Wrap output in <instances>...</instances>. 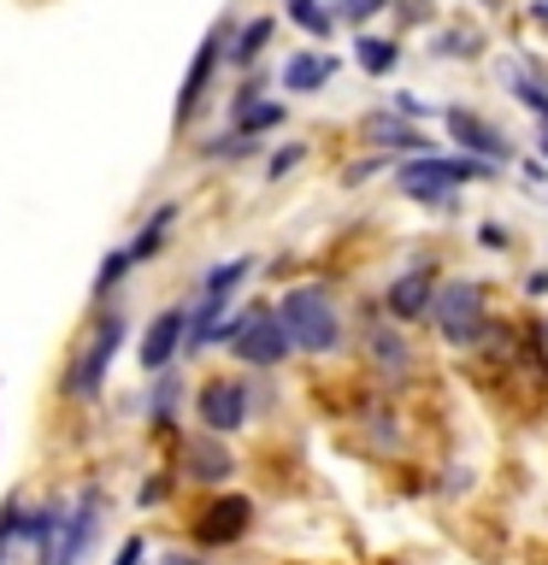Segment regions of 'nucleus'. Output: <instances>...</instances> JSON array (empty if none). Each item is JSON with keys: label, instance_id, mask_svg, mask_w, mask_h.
Instances as JSON below:
<instances>
[{"label": "nucleus", "instance_id": "1", "mask_svg": "<svg viewBox=\"0 0 548 565\" xmlns=\"http://www.w3.org/2000/svg\"><path fill=\"white\" fill-rule=\"evenodd\" d=\"M277 318H283V330H289V342L301 353H336L342 348V312H336V300L318 289V282H295V289L277 300Z\"/></svg>", "mask_w": 548, "mask_h": 565}, {"label": "nucleus", "instance_id": "2", "mask_svg": "<svg viewBox=\"0 0 548 565\" xmlns=\"http://www.w3.org/2000/svg\"><path fill=\"white\" fill-rule=\"evenodd\" d=\"M502 166H489V159H442V153H413L407 166H396V189L407 201H454V189L466 183H489V177Z\"/></svg>", "mask_w": 548, "mask_h": 565}, {"label": "nucleus", "instance_id": "3", "mask_svg": "<svg viewBox=\"0 0 548 565\" xmlns=\"http://www.w3.org/2000/svg\"><path fill=\"white\" fill-rule=\"evenodd\" d=\"M431 324L442 342H454V348H472L477 335L489 330V307H484V282H472V277H449L436 289L431 300Z\"/></svg>", "mask_w": 548, "mask_h": 565}, {"label": "nucleus", "instance_id": "4", "mask_svg": "<svg viewBox=\"0 0 548 565\" xmlns=\"http://www.w3.org/2000/svg\"><path fill=\"white\" fill-rule=\"evenodd\" d=\"M118 348H124V318L113 312V318H101V324L88 330L83 353L65 365V395L71 401H95L101 383H106V371H113V360H118Z\"/></svg>", "mask_w": 548, "mask_h": 565}, {"label": "nucleus", "instance_id": "5", "mask_svg": "<svg viewBox=\"0 0 548 565\" xmlns=\"http://www.w3.org/2000/svg\"><path fill=\"white\" fill-rule=\"evenodd\" d=\"M247 271H254V259H224V265H212V271L201 277V307L189 312V348H212V335H219V324H224L230 295H236V282Z\"/></svg>", "mask_w": 548, "mask_h": 565}, {"label": "nucleus", "instance_id": "6", "mask_svg": "<svg viewBox=\"0 0 548 565\" xmlns=\"http://www.w3.org/2000/svg\"><path fill=\"white\" fill-rule=\"evenodd\" d=\"M230 35H236V24L224 18V24L212 30L201 47H194V60H189V71H183V88H177V113H171V124H177V130H189V124H194V113H201L212 71H219V60H230Z\"/></svg>", "mask_w": 548, "mask_h": 565}, {"label": "nucleus", "instance_id": "7", "mask_svg": "<svg viewBox=\"0 0 548 565\" xmlns=\"http://www.w3.org/2000/svg\"><path fill=\"white\" fill-rule=\"evenodd\" d=\"M230 348H236V360L272 371V365H283V353H289L295 342H289V330H283L277 307H254V312L236 318V335H230Z\"/></svg>", "mask_w": 548, "mask_h": 565}, {"label": "nucleus", "instance_id": "8", "mask_svg": "<svg viewBox=\"0 0 548 565\" xmlns=\"http://www.w3.org/2000/svg\"><path fill=\"white\" fill-rule=\"evenodd\" d=\"M442 124H449V136H454L472 159H489V166H507V159H513V141H507L502 124L477 118V113H466V106H449V113H442Z\"/></svg>", "mask_w": 548, "mask_h": 565}, {"label": "nucleus", "instance_id": "9", "mask_svg": "<svg viewBox=\"0 0 548 565\" xmlns=\"http://www.w3.org/2000/svg\"><path fill=\"white\" fill-rule=\"evenodd\" d=\"M247 524H254V501H247V494H219V501H207V512L194 519V542L230 547V542L247 536Z\"/></svg>", "mask_w": 548, "mask_h": 565}, {"label": "nucleus", "instance_id": "10", "mask_svg": "<svg viewBox=\"0 0 548 565\" xmlns=\"http://www.w3.org/2000/svg\"><path fill=\"white\" fill-rule=\"evenodd\" d=\"M360 136H366V148H378V153H431V136L413 130V118H401L396 106L366 113L360 118Z\"/></svg>", "mask_w": 548, "mask_h": 565}, {"label": "nucleus", "instance_id": "11", "mask_svg": "<svg viewBox=\"0 0 548 565\" xmlns=\"http://www.w3.org/2000/svg\"><path fill=\"white\" fill-rule=\"evenodd\" d=\"M201 424L212 436H236L242 424H247V388L236 383V377H224V383H207L201 388Z\"/></svg>", "mask_w": 548, "mask_h": 565}, {"label": "nucleus", "instance_id": "12", "mask_svg": "<svg viewBox=\"0 0 548 565\" xmlns=\"http://www.w3.org/2000/svg\"><path fill=\"white\" fill-rule=\"evenodd\" d=\"M101 507H106V494L88 483L77 494V507H71V519H65V536H60V554H53V565H77L88 554V542H95V530H101Z\"/></svg>", "mask_w": 548, "mask_h": 565}, {"label": "nucleus", "instance_id": "13", "mask_svg": "<svg viewBox=\"0 0 548 565\" xmlns=\"http://www.w3.org/2000/svg\"><path fill=\"white\" fill-rule=\"evenodd\" d=\"M183 342H189V312H183V307L159 312L154 324H148V335H141V371H148V377H159Z\"/></svg>", "mask_w": 548, "mask_h": 565}, {"label": "nucleus", "instance_id": "14", "mask_svg": "<svg viewBox=\"0 0 548 565\" xmlns=\"http://www.w3.org/2000/svg\"><path fill=\"white\" fill-rule=\"evenodd\" d=\"M183 471L194 477V483H224V477L236 471V459H230V448H224L219 436L201 430V436H194L189 448H183Z\"/></svg>", "mask_w": 548, "mask_h": 565}, {"label": "nucleus", "instance_id": "15", "mask_svg": "<svg viewBox=\"0 0 548 565\" xmlns=\"http://www.w3.org/2000/svg\"><path fill=\"white\" fill-rule=\"evenodd\" d=\"M431 300H436V282L424 277V271H401V277L383 289V307L396 312L401 324H407V318H419V312H431Z\"/></svg>", "mask_w": 548, "mask_h": 565}, {"label": "nucleus", "instance_id": "16", "mask_svg": "<svg viewBox=\"0 0 548 565\" xmlns=\"http://www.w3.org/2000/svg\"><path fill=\"white\" fill-rule=\"evenodd\" d=\"M330 77H336L330 53H295V60L283 65V88H289V95H318Z\"/></svg>", "mask_w": 548, "mask_h": 565}, {"label": "nucleus", "instance_id": "17", "mask_svg": "<svg viewBox=\"0 0 548 565\" xmlns=\"http://www.w3.org/2000/svg\"><path fill=\"white\" fill-rule=\"evenodd\" d=\"M171 224H177V206H171V201L159 206V212H148V218H141V230H136V242H130V259H136V265H148L159 247L171 242Z\"/></svg>", "mask_w": 548, "mask_h": 565}, {"label": "nucleus", "instance_id": "18", "mask_svg": "<svg viewBox=\"0 0 548 565\" xmlns=\"http://www.w3.org/2000/svg\"><path fill=\"white\" fill-rule=\"evenodd\" d=\"M354 60H360L366 77H389V71L401 65V47L389 42V35H360V42H354Z\"/></svg>", "mask_w": 548, "mask_h": 565}, {"label": "nucleus", "instance_id": "19", "mask_svg": "<svg viewBox=\"0 0 548 565\" xmlns=\"http://www.w3.org/2000/svg\"><path fill=\"white\" fill-rule=\"evenodd\" d=\"M283 12H289V24L307 30L313 42H325V35L336 30V12L325 7V0H283Z\"/></svg>", "mask_w": 548, "mask_h": 565}, {"label": "nucleus", "instance_id": "20", "mask_svg": "<svg viewBox=\"0 0 548 565\" xmlns=\"http://www.w3.org/2000/svg\"><path fill=\"white\" fill-rule=\"evenodd\" d=\"M431 53H436V60H477V53H484V35L442 24V30L431 35Z\"/></svg>", "mask_w": 548, "mask_h": 565}, {"label": "nucleus", "instance_id": "21", "mask_svg": "<svg viewBox=\"0 0 548 565\" xmlns=\"http://www.w3.org/2000/svg\"><path fill=\"white\" fill-rule=\"evenodd\" d=\"M60 507H35L30 512V530H24V542H35V554H42V565H53V554H60Z\"/></svg>", "mask_w": 548, "mask_h": 565}, {"label": "nucleus", "instance_id": "22", "mask_svg": "<svg viewBox=\"0 0 548 565\" xmlns=\"http://www.w3.org/2000/svg\"><path fill=\"white\" fill-rule=\"evenodd\" d=\"M265 42H272V18H247V24L230 35V60H236V65H254Z\"/></svg>", "mask_w": 548, "mask_h": 565}, {"label": "nucleus", "instance_id": "23", "mask_svg": "<svg viewBox=\"0 0 548 565\" xmlns=\"http://www.w3.org/2000/svg\"><path fill=\"white\" fill-rule=\"evenodd\" d=\"M371 360H378V365L389 371V377H396V371L413 365V353H407L401 330H371Z\"/></svg>", "mask_w": 548, "mask_h": 565}, {"label": "nucleus", "instance_id": "24", "mask_svg": "<svg viewBox=\"0 0 548 565\" xmlns=\"http://www.w3.org/2000/svg\"><path fill=\"white\" fill-rule=\"evenodd\" d=\"M507 83H513V95H519V106H530L537 118H548V83L537 77V71L513 65V71H507Z\"/></svg>", "mask_w": 548, "mask_h": 565}, {"label": "nucleus", "instance_id": "25", "mask_svg": "<svg viewBox=\"0 0 548 565\" xmlns=\"http://www.w3.org/2000/svg\"><path fill=\"white\" fill-rule=\"evenodd\" d=\"M277 124H283V106H277V100H254V106L236 118V130H242L247 141H260L265 130H277Z\"/></svg>", "mask_w": 548, "mask_h": 565}, {"label": "nucleus", "instance_id": "26", "mask_svg": "<svg viewBox=\"0 0 548 565\" xmlns=\"http://www.w3.org/2000/svg\"><path fill=\"white\" fill-rule=\"evenodd\" d=\"M130 247H118V254H106L101 259V271H95V300H106V295H113L118 289V282H124V271H130Z\"/></svg>", "mask_w": 548, "mask_h": 565}, {"label": "nucleus", "instance_id": "27", "mask_svg": "<svg viewBox=\"0 0 548 565\" xmlns=\"http://www.w3.org/2000/svg\"><path fill=\"white\" fill-rule=\"evenodd\" d=\"M301 159H307V148H301V141H289V148H277L272 159H265V183H277V177H289Z\"/></svg>", "mask_w": 548, "mask_h": 565}, {"label": "nucleus", "instance_id": "28", "mask_svg": "<svg viewBox=\"0 0 548 565\" xmlns=\"http://www.w3.org/2000/svg\"><path fill=\"white\" fill-rule=\"evenodd\" d=\"M254 148H260V141H247L242 130H230V136H219V141H212L207 153H212V159H247Z\"/></svg>", "mask_w": 548, "mask_h": 565}, {"label": "nucleus", "instance_id": "29", "mask_svg": "<svg viewBox=\"0 0 548 565\" xmlns=\"http://www.w3.org/2000/svg\"><path fill=\"white\" fill-rule=\"evenodd\" d=\"M148 406H154V418H159V424L171 418V406H177V377H171V371H159V383H154V401H148Z\"/></svg>", "mask_w": 548, "mask_h": 565}, {"label": "nucleus", "instance_id": "30", "mask_svg": "<svg viewBox=\"0 0 548 565\" xmlns=\"http://www.w3.org/2000/svg\"><path fill=\"white\" fill-rule=\"evenodd\" d=\"M389 0H336V18H348V24H366V18H378Z\"/></svg>", "mask_w": 548, "mask_h": 565}, {"label": "nucleus", "instance_id": "31", "mask_svg": "<svg viewBox=\"0 0 548 565\" xmlns=\"http://www.w3.org/2000/svg\"><path fill=\"white\" fill-rule=\"evenodd\" d=\"M519 171H525L530 189H548V166H542V159H519Z\"/></svg>", "mask_w": 548, "mask_h": 565}, {"label": "nucleus", "instance_id": "32", "mask_svg": "<svg viewBox=\"0 0 548 565\" xmlns=\"http://www.w3.org/2000/svg\"><path fill=\"white\" fill-rule=\"evenodd\" d=\"M477 247H507V224H477Z\"/></svg>", "mask_w": 548, "mask_h": 565}, {"label": "nucleus", "instance_id": "33", "mask_svg": "<svg viewBox=\"0 0 548 565\" xmlns=\"http://www.w3.org/2000/svg\"><path fill=\"white\" fill-rule=\"evenodd\" d=\"M389 106H396L401 118H424V113H431V106H424L419 95H396V100H389Z\"/></svg>", "mask_w": 548, "mask_h": 565}, {"label": "nucleus", "instance_id": "34", "mask_svg": "<svg viewBox=\"0 0 548 565\" xmlns=\"http://www.w3.org/2000/svg\"><path fill=\"white\" fill-rule=\"evenodd\" d=\"M141 554H148V542H141V536H130V542L118 547V559H113V565H141Z\"/></svg>", "mask_w": 548, "mask_h": 565}, {"label": "nucleus", "instance_id": "35", "mask_svg": "<svg viewBox=\"0 0 548 565\" xmlns=\"http://www.w3.org/2000/svg\"><path fill=\"white\" fill-rule=\"evenodd\" d=\"M141 507H154V501H166V477H148V483H141V494H136Z\"/></svg>", "mask_w": 548, "mask_h": 565}, {"label": "nucleus", "instance_id": "36", "mask_svg": "<svg viewBox=\"0 0 548 565\" xmlns=\"http://www.w3.org/2000/svg\"><path fill=\"white\" fill-rule=\"evenodd\" d=\"M525 295H530V300H537V295H548V271H542V265L525 277Z\"/></svg>", "mask_w": 548, "mask_h": 565}, {"label": "nucleus", "instance_id": "37", "mask_svg": "<svg viewBox=\"0 0 548 565\" xmlns=\"http://www.w3.org/2000/svg\"><path fill=\"white\" fill-rule=\"evenodd\" d=\"M530 24H542V30H548V0H530Z\"/></svg>", "mask_w": 548, "mask_h": 565}, {"label": "nucleus", "instance_id": "38", "mask_svg": "<svg viewBox=\"0 0 548 565\" xmlns=\"http://www.w3.org/2000/svg\"><path fill=\"white\" fill-rule=\"evenodd\" d=\"M159 565H201V559H189V554H166Z\"/></svg>", "mask_w": 548, "mask_h": 565}, {"label": "nucleus", "instance_id": "39", "mask_svg": "<svg viewBox=\"0 0 548 565\" xmlns=\"http://www.w3.org/2000/svg\"><path fill=\"white\" fill-rule=\"evenodd\" d=\"M537 124H542V153H548V118H537Z\"/></svg>", "mask_w": 548, "mask_h": 565}, {"label": "nucleus", "instance_id": "40", "mask_svg": "<svg viewBox=\"0 0 548 565\" xmlns=\"http://www.w3.org/2000/svg\"><path fill=\"white\" fill-rule=\"evenodd\" d=\"M477 7H502V0H477Z\"/></svg>", "mask_w": 548, "mask_h": 565}, {"label": "nucleus", "instance_id": "41", "mask_svg": "<svg viewBox=\"0 0 548 565\" xmlns=\"http://www.w3.org/2000/svg\"><path fill=\"white\" fill-rule=\"evenodd\" d=\"M0 554H7V542H0Z\"/></svg>", "mask_w": 548, "mask_h": 565}]
</instances>
